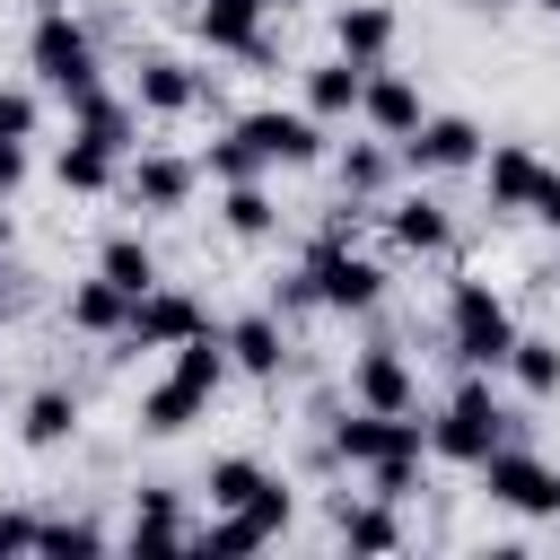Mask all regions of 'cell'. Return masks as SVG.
Returning a JSON list of instances; mask_svg holds the SVG:
<instances>
[{"label":"cell","instance_id":"cell-13","mask_svg":"<svg viewBox=\"0 0 560 560\" xmlns=\"http://www.w3.org/2000/svg\"><path fill=\"white\" fill-rule=\"evenodd\" d=\"M271 0H201L192 9V35L210 52H236V61H271V35H262Z\"/></svg>","mask_w":560,"mask_h":560},{"label":"cell","instance_id":"cell-34","mask_svg":"<svg viewBox=\"0 0 560 560\" xmlns=\"http://www.w3.org/2000/svg\"><path fill=\"white\" fill-rule=\"evenodd\" d=\"M35 175V140H0V201H18Z\"/></svg>","mask_w":560,"mask_h":560},{"label":"cell","instance_id":"cell-20","mask_svg":"<svg viewBox=\"0 0 560 560\" xmlns=\"http://www.w3.org/2000/svg\"><path fill=\"white\" fill-rule=\"evenodd\" d=\"M79 438V394L70 385H35L26 402H18V446L26 455H61Z\"/></svg>","mask_w":560,"mask_h":560},{"label":"cell","instance_id":"cell-7","mask_svg":"<svg viewBox=\"0 0 560 560\" xmlns=\"http://www.w3.org/2000/svg\"><path fill=\"white\" fill-rule=\"evenodd\" d=\"M192 192H201V158H184V149H131L122 158V201L140 219H175V210H192Z\"/></svg>","mask_w":560,"mask_h":560},{"label":"cell","instance_id":"cell-31","mask_svg":"<svg viewBox=\"0 0 560 560\" xmlns=\"http://www.w3.org/2000/svg\"><path fill=\"white\" fill-rule=\"evenodd\" d=\"M420 472H429V455H420V446H411V455H376V464H368V472H359V481H368V490H376V499H394V508H402V499H411V490H420Z\"/></svg>","mask_w":560,"mask_h":560},{"label":"cell","instance_id":"cell-25","mask_svg":"<svg viewBox=\"0 0 560 560\" xmlns=\"http://www.w3.org/2000/svg\"><path fill=\"white\" fill-rule=\"evenodd\" d=\"M394 35H402V18H394L385 0H350V9H332V52H350V61H385Z\"/></svg>","mask_w":560,"mask_h":560},{"label":"cell","instance_id":"cell-14","mask_svg":"<svg viewBox=\"0 0 560 560\" xmlns=\"http://www.w3.org/2000/svg\"><path fill=\"white\" fill-rule=\"evenodd\" d=\"M359 96H368V61H350V52H332V61H315L306 79H298V105L332 131V122H359Z\"/></svg>","mask_w":560,"mask_h":560},{"label":"cell","instance_id":"cell-40","mask_svg":"<svg viewBox=\"0 0 560 560\" xmlns=\"http://www.w3.org/2000/svg\"><path fill=\"white\" fill-rule=\"evenodd\" d=\"M271 9H280V18H289V9H306V0H271Z\"/></svg>","mask_w":560,"mask_h":560},{"label":"cell","instance_id":"cell-10","mask_svg":"<svg viewBox=\"0 0 560 560\" xmlns=\"http://www.w3.org/2000/svg\"><path fill=\"white\" fill-rule=\"evenodd\" d=\"M210 96V70H192V61H175V52H140L131 61V105L149 114V122H175V114H192Z\"/></svg>","mask_w":560,"mask_h":560},{"label":"cell","instance_id":"cell-32","mask_svg":"<svg viewBox=\"0 0 560 560\" xmlns=\"http://www.w3.org/2000/svg\"><path fill=\"white\" fill-rule=\"evenodd\" d=\"M35 551H114V534H105L96 516H44Z\"/></svg>","mask_w":560,"mask_h":560},{"label":"cell","instance_id":"cell-30","mask_svg":"<svg viewBox=\"0 0 560 560\" xmlns=\"http://www.w3.org/2000/svg\"><path fill=\"white\" fill-rule=\"evenodd\" d=\"M508 376H516V394H525V402H551V394H560V341H551V332H516Z\"/></svg>","mask_w":560,"mask_h":560},{"label":"cell","instance_id":"cell-29","mask_svg":"<svg viewBox=\"0 0 560 560\" xmlns=\"http://www.w3.org/2000/svg\"><path fill=\"white\" fill-rule=\"evenodd\" d=\"M96 271H105L114 289H131V298H149V289H158V254H149V236H140V228L105 236V245H96Z\"/></svg>","mask_w":560,"mask_h":560},{"label":"cell","instance_id":"cell-6","mask_svg":"<svg viewBox=\"0 0 560 560\" xmlns=\"http://www.w3.org/2000/svg\"><path fill=\"white\" fill-rule=\"evenodd\" d=\"M481 499L525 516V525H551L560 516V464L534 455V446H490L481 455Z\"/></svg>","mask_w":560,"mask_h":560},{"label":"cell","instance_id":"cell-28","mask_svg":"<svg viewBox=\"0 0 560 560\" xmlns=\"http://www.w3.org/2000/svg\"><path fill=\"white\" fill-rule=\"evenodd\" d=\"M219 228H228L236 245H262V236H280V201H271V184H262V175H245V184H219Z\"/></svg>","mask_w":560,"mask_h":560},{"label":"cell","instance_id":"cell-37","mask_svg":"<svg viewBox=\"0 0 560 560\" xmlns=\"http://www.w3.org/2000/svg\"><path fill=\"white\" fill-rule=\"evenodd\" d=\"M455 9H472V18H499V9H516V0H455Z\"/></svg>","mask_w":560,"mask_h":560},{"label":"cell","instance_id":"cell-2","mask_svg":"<svg viewBox=\"0 0 560 560\" xmlns=\"http://www.w3.org/2000/svg\"><path fill=\"white\" fill-rule=\"evenodd\" d=\"M26 70H35V88L44 96H88V88H105V61H96V26L79 18V9H35V26H26Z\"/></svg>","mask_w":560,"mask_h":560},{"label":"cell","instance_id":"cell-5","mask_svg":"<svg viewBox=\"0 0 560 560\" xmlns=\"http://www.w3.org/2000/svg\"><path fill=\"white\" fill-rule=\"evenodd\" d=\"M446 350L464 368H481V376H499L508 350H516V315L481 271H455V289H446Z\"/></svg>","mask_w":560,"mask_h":560},{"label":"cell","instance_id":"cell-3","mask_svg":"<svg viewBox=\"0 0 560 560\" xmlns=\"http://www.w3.org/2000/svg\"><path fill=\"white\" fill-rule=\"evenodd\" d=\"M490 446H508V402L490 394L481 368H464V385L429 411V464H464V472H481Z\"/></svg>","mask_w":560,"mask_h":560},{"label":"cell","instance_id":"cell-41","mask_svg":"<svg viewBox=\"0 0 560 560\" xmlns=\"http://www.w3.org/2000/svg\"><path fill=\"white\" fill-rule=\"evenodd\" d=\"M534 9H542V18H560V0H534Z\"/></svg>","mask_w":560,"mask_h":560},{"label":"cell","instance_id":"cell-15","mask_svg":"<svg viewBox=\"0 0 560 560\" xmlns=\"http://www.w3.org/2000/svg\"><path fill=\"white\" fill-rule=\"evenodd\" d=\"M219 332H228V359H236V376L271 385V376L289 368V324H280V306H254V315H236V324H219Z\"/></svg>","mask_w":560,"mask_h":560},{"label":"cell","instance_id":"cell-9","mask_svg":"<svg viewBox=\"0 0 560 560\" xmlns=\"http://www.w3.org/2000/svg\"><path fill=\"white\" fill-rule=\"evenodd\" d=\"M394 149H402V175H420V184H429V175H464V166H481V149H490V140H481V122H472V114H420V131H411V140H394Z\"/></svg>","mask_w":560,"mask_h":560},{"label":"cell","instance_id":"cell-12","mask_svg":"<svg viewBox=\"0 0 560 560\" xmlns=\"http://www.w3.org/2000/svg\"><path fill=\"white\" fill-rule=\"evenodd\" d=\"M201 324H210L201 298H184L175 280H158L149 298H131V332H122V341H131V350H175V341H192Z\"/></svg>","mask_w":560,"mask_h":560},{"label":"cell","instance_id":"cell-23","mask_svg":"<svg viewBox=\"0 0 560 560\" xmlns=\"http://www.w3.org/2000/svg\"><path fill=\"white\" fill-rule=\"evenodd\" d=\"M385 236H394V254H446L455 245V219H446V201L402 192V201H385Z\"/></svg>","mask_w":560,"mask_h":560},{"label":"cell","instance_id":"cell-22","mask_svg":"<svg viewBox=\"0 0 560 560\" xmlns=\"http://www.w3.org/2000/svg\"><path fill=\"white\" fill-rule=\"evenodd\" d=\"M332 534H341L350 551H402V516H394V499H376V490H341V499H332Z\"/></svg>","mask_w":560,"mask_h":560},{"label":"cell","instance_id":"cell-16","mask_svg":"<svg viewBox=\"0 0 560 560\" xmlns=\"http://www.w3.org/2000/svg\"><path fill=\"white\" fill-rule=\"evenodd\" d=\"M122 551H192V516L166 481L131 490V525H122Z\"/></svg>","mask_w":560,"mask_h":560},{"label":"cell","instance_id":"cell-39","mask_svg":"<svg viewBox=\"0 0 560 560\" xmlns=\"http://www.w3.org/2000/svg\"><path fill=\"white\" fill-rule=\"evenodd\" d=\"M26 9H70V0H26Z\"/></svg>","mask_w":560,"mask_h":560},{"label":"cell","instance_id":"cell-27","mask_svg":"<svg viewBox=\"0 0 560 560\" xmlns=\"http://www.w3.org/2000/svg\"><path fill=\"white\" fill-rule=\"evenodd\" d=\"M52 184H61V192H79V201H96V192H114V184H122V158L70 131V140L52 149Z\"/></svg>","mask_w":560,"mask_h":560},{"label":"cell","instance_id":"cell-21","mask_svg":"<svg viewBox=\"0 0 560 560\" xmlns=\"http://www.w3.org/2000/svg\"><path fill=\"white\" fill-rule=\"evenodd\" d=\"M192 420H210V385H192L184 368H166V376L140 394V429H149V438H184Z\"/></svg>","mask_w":560,"mask_h":560},{"label":"cell","instance_id":"cell-36","mask_svg":"<svg viewBox=\"0 0 560 560\" xmlns=\"http://www.w3.org/2000/svg\"><path fill=\"white\" fill-rule=\"evenodd\" d=\"M35 534H44V516H26V508H0V551H35Z\"/></svg>","mask_w":560,"mask_h":560},{"label":"cell","instance_id":"cell-33","mask_svg":"<svg viewBox=\"0 0 560 560\" xmlns=\"http://www.w3.org/2000/svg\"><path fill=\"white\" fill-rule=\"evenodd\" d=\"M44 131V88H0V140H35Z\"/></svg>","mask_w":560,"mask_h":560},{"label":"cell","instance_id":"cell-35","mask_svg":"<svg viewBox=\"0 0 560 560\" xmlns=\"http://www.w3.org/2000/svg\"><path fill=\"white\" fill-rule=\"evenodd\" d=\"M525 219L560 236V166H542V184H534V201H525Z\"/></svg>","mask_w":560,"mask_h":560},{"label":"cell","instance_id":"cell-18","mask_svg":"<svg viewBox=\"0 0 560 560\" xmlns=\"http://www.w3.org/2000/svg\"><path fill=\"white\" fill-rule=\"evenodd\" d=\"M534 184H542V158H534L525 140H490V149H481V192H490L499 219H525Z\"/></svg>","mask_w":560,"mask_h":560},{"label":"cell","instance_id":"cell-42","mask_svg":"<svg viewBox=\"0 0 560 560\" xmlns=\"http://www.w3.org/2000/svg\"><path fill=\"white\" fill-rule=\"evenodd\" d=\"M0 324H9V289H0Z\"/></svg>","mask_w":560,"mask_h":560},{"label":"cell","instance_id":"cell-38","mask_svg":"<svg viewBox=\"0 0 560 560\" xmlns=\"http://www.w3.org/2000/svg\"><path fill=\"white\" fill-rule=\"evenodd\" d=\"M9 245H18V219H9V201H0V254H9Z\"/></svg>","mask_w":560,"mask_h":560},{"label":"cell","instance_id":"cell-8","mask_svg":"<svg viewBox=\"0 0 560 560\" xmlns=\"http://www.w3.org/2000/svg\"><path fill=\"white\" fill-rule=\"evenodd\" d=\"M201 499H210V508H254L271 534H289V516H298V490H289L262 455H219L210 481H201Z\"/></svg>","mask_w":560,"mask_h":560},{"label":"cell","instance_id":"cell-17","mask_svg":"<svg viewBox=\"0 0 560 560\" xmlns=\"http://www.w3.org/2000/svg\"><path fill=\"white\" fill-rule=\"evenodd\" d=\"M420 88L402 79V70H385V61H368V96H359V122L376 131V140H411L420 131Z\"/></svg>","mask_w":560,"mask_h":560},{"label":"cell","instance_id":"cell-4","mask_svg":"<svg viewBox=\"0 0 560 560\" xmlns=\"http://www.w3.org/2000/svg\"><path fill=\"white\" fill-rule=\"evenodd\" d=\"M298 271L315 280V306H324V315H376V306H385V262L350 245V219H332V228L306 245Z\"/></svg>","mask_w":560,"mask_h":560},{"label":"cell","instance_id":"cell-24","mask_svg":"<svg viewBox=\"0 0 560 560\" xmlns=\"http://www.w3.org/2000/svg\"><path fill=\"white\" fill-rule=\"evenodd\" d=\"M61 315H70V332H88V341H122V332H131V289H114L105 271H88Z\"/></svg>","mask_w":560,"mask_h":560},{"label":"cell","instance_id":"cell-1","mask_svg":"<svg viewBox=\"0 0 560 560\" xmlns=\"http://www.w3.org/2000/svg\"><path fill=\"white\" fill-rule=\"evenodd\" d=\"M271 166H324V122L306 105H254L201 149L210 184H245V175H271Z\"/></svg>","mask_w":560,"mask_h":560},{"label":"cell","instance_id":"cell-19","mask_svg":"<svg viewBox=\"0 0 560 560\" xmlns=\"http://www.w3.org/2000/svg\"><path fill=\"white\" fill-rule=\"evenodd\" d=\"M70 131L96 140V149H114V158H131L140 149V105L114 96V88H88V96H70Z\"/></svg>","mask_w":560,"mask_h":560},{"label":"cell","instance_id":"cell-11","mask_svg":"<svg viewBox=\"0 0 560 560\" xmlns=\"http://www.w3.org/2000/svg\"><path fill=\"white\" fill-rule=\"evenodd\" d=\"M350 402H368V411H420V368L402 359V341H368L350 359Z\"/></svg>","mask_w":560,"mask_h":560},{"label":"cell","instance_id":"cell-26","mask_svg":"<svg viewBox=\"0 0 560 560\" xmlns=\"http://www.w3.org/2000/svg\"><path fill=\"white\" fill-rule=\"evenodd\" d=\"M394 166H402V149H394V140H376V131H368V140H350V149L332 158L341 201H368V210H376V201H385V184H394Z\"/></svg>","mask_w":560,"mask_h":560}]
</instances>
